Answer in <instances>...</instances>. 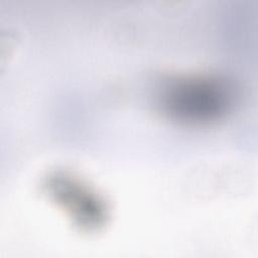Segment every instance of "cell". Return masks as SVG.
I'll return each instance as SVG.
<instances>
[{
  "mask_svg": "<svg viewBox=\"0 0 258 258\" xmlns=\"http://www.w3.org/2000/svg\"><path fill=\"white\" fill-rule=\"evenodd\" d=\"M225 96L220 85L201 80L190 81L172 88L167 96V105L174 114L186 119H207L223 110Z\"/></svg>",
  "mask_w": 258,
  "mask_h": 258,
  "instance_id": "obj_1",
  "label": "cell"
}]
</instances>
